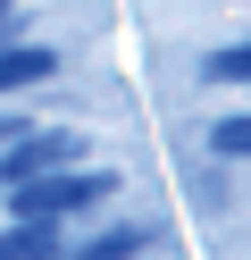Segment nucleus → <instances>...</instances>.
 Listing matches in <instances>:
<instances>
[{"mask_svg": "<svg viewBox=\"0 0 251 260\" xmlns=\"http://www.w3.org/2000/svg\"><path fill=\"white\" fill-rule=\"evenodd\" d=\"M25 76H50V51H9L0 59V84H25Z\"/></svg>", "mask_w": 251, "mask_h": 260, "instance_id": "obj_1", "label": "nucleus"}]
</instances>
